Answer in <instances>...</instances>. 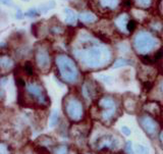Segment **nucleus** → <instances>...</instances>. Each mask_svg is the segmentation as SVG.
<instances>
[{
  "label": "nucleus",
  "mask_w": 163,
  "mask_h": 154,
  "mask_svg": "<svg viewBox=\"0 0 163 154\" xmlns=\"http://www.w3.org/2000/svg\"><path fill=\"white\" fill-rule=\"evenodd\" d=\"M0 154H9L8 148H7L4 144H2L0 146Z\"/></svg>",
  "instance_id": "a211bd4d"
},
{
  "label": "nucleus",
  "mask_w": 163,
  "mask_h": 154,
  "mask_svg": "<svg viewBox=\"0 0 163 154\" xmlns=\"http://www.w3.org/2000/svg\"><path fill=\"white\" fill-rule=\"evenodd\" d=\"M37 61L38 64L41 68H48L49 63V56L45 51H40L37 56Z\"/></svg>",
  "instance_id": "1a4fd4ad"
},
{
  "label": "nucleus",
  "mask_w": 163,
  "mask_h": 154,
  "mask_svg": "<svg viewBox=\"0 0 163 154\" xmlns=\"http://www.w3.org/2000/svg\"><path fill=\"white\" fill-rule=\"evenodd\" d=\"M160 140H161V143H162V145H163V132L160 134Z\"/></svg>",
  "instance_id": "393cba45"
},
{
  "label": "nucleus",
  "mask_w": 163,
  "mask_h": 154,
  "mask_svg": "<svg viewBox=\"0 0 163 154\" xmlns=\"http://www.w3.org/2000/svg\"><path fill=\"white\" fill-rule=\"evenodd\" d=\"M118 146V140L116 137L113 136H107V137H102L97 141L98 148H111L115 149Z\"/></svg>",
  "instance_id": "423d86ee"
},
{
  "label": "nucleus",
  "mask_w": 163,
  "mask_h": 154,
  "mask_svg": "<svg viewBox=\"0 0 163 154\" xmlns=\"http://www.w3.org/2000/svg\"><path fill=\"white\" fill-rule=\"evenodd\" d=\"M162 56H163V51H162V50H159V51L155 54V57H154V59H155V60H158V59H160Z\"/></svg>",
  "instance_id": "412c9836"
},
{
  "label": "nucleus",
  "mask_w": 163,
  "mask_h": 154,
  "mask_svg": "<svg viewBox=\"0 0 163 154\" xmlns=\"http://www.w3.org/2000/svg\"><path fill=\"white\" fill-rule=\"evenodd\" d=\"M128 63V61L126 60V59H118V60H116L114 62V68H120V66H126Z\"/></svg>",
  "instance_id": "4468645a"
},
{
  "label": "nucleus",
  "mask_w": 163,
  "mask_h": 154,
  "mask_svg": "<svg viewBox=\"0 0 163 154\" xmlns=\"http://www.w3.org/2000/svg\"><path fill=\"white\" fill-rule=\"evenodd\" d=\"M99 105L104 109L103 112V119L104 121H109L113 117L115 114V102L112 98L110 97H103L100 101H99Z\"/></svg>",
  "instance_id": "7ed1b4c3"
},
{
  "label": "nucleus",
  "mask_w": 163,
  "mask_h": 154,
  "mask_svg": "<svg viewBox=\"0 0 163 154\" xmlns=\"http://www.w3.org/2000/svg\"><path fill=\"white\" fill-rule=\"evenodd\" d=\"M28 92L32 96H34L35 98L38 99L40 103H45L47 100L46 95H45L43 88L37 84H30L28 86Z\"/></svg>",
  "instance_id": "0eeeda50"
},
{
  "label": "nucleus",
  "mask_w": 163,
  "mask_h": 154,
  "mask_svg": "<svg viewBox=\"0 0 163 154\" xmlns=\"http://www.w3.org/2000/svg\"><path fill=\"white\" fill-rule=\"evenodd\" d=\"M26 15H28V17H38V15H39V13H38L35 9H31L30 11L27 12Z\"/></svg>",
  "instance_id": "6ab92c4d"
},
{
  "label": "nucleus",
  "mask_w": 163,
  "mask_h": 154,
  "mask_svg": "<svg viewBox=\"0 0 163 154\" xmlns=\"http://www.w3.org/2000/svg\"><path fill=\"white\" fill-rule=\"evenodd\" d=\"M132 4H133V1H132V0H126V1H124V6L130 7Z\"/></svg>",
  "instance_id": "b1692460"
},
{
  "label": "nucleus",
  "mask_w": 163,
  "mask_h": 154,
  "mask_svg": "<svg viewBox=\"0 0 163 154\" xmlns=\"http://www.w3.org/2000/svg\"><path fill=\"white\" fill-rule=\"evenodd\" d=\"M57 121H58V114L57 112H54L53 114L51 115V123H50V127H54L56 124H57Z\"/></svg>",
  "instance_id": "2eb2a0df"
},
{
  "label": "nucleus",
  "mask_w": 163,
  "mask_h": 154,
  "mask_svg": "<svg viewBox=\"0 0 163 154\" xmlns=\"http://www.w3.org/2000/svg\"><path fill=\"white\" fill-rule=\"evenodd\" d=\"M54 154H67V148L66 146H60L54 150Z\"/></svg>",
  "instance_id": "f8f14e48"
},
{
  "label": "nucleus",
  "mask_w": 163,
  "mask_h": 154,
  "mask_svg": "<svg viewBox=\"0 0 163 154\" xmlns=\"http://www.w3.org/2000/svg\"><path fill=\"white\" fill-rule=\"evenodd\" d=\"M126 153H128V154H134L133 149H132V144H130V143H128V144H126Z\"/></svg>",
  "instance_id": "aec40b11"
},
{
  "label": "nucleus",
  "mask_w": 163,
  "mask_h": 154,
  "mask_svg": "<svg viewBox=\"0 0 163 154\" xmlns=\"http://www.w3.org/2000/svg\"><path fill=\"white\" fill-rule=\"evenodd\" d=\"M141 60H142L145 64H151L152 62L155 61V59L150 58V56H142V57H141Z\"/></svg>",
  "instance_id": "dca6fc26"
},
{
  "label": "nucleus",
  "mask_w": 163,
  "mask_h": 154,
  "mask_svg": "<svg viewBox=\"0 0 163 154\" xmlns=\"http://www.w3.org/2000/svg\"><path fill=\"white\" fill-rule=\"evenodd\" d=\"M140 124L141 126H142V128L144 129L148 134L155 133L157 130V125L156 123H155V121L152 119L150 117H147V115L140 117Z\"/></svg>",
  "instance_id": "6e6552de"
},
{
  "label": "nucleus",
  "mask_w": 163,
  "mask_h": 154,
  "mask_svg": "<svg viewBox=\"0 0 163 154\" xmlns=\"http://www.w3.org/2000/svg\"><path fill=\"white\" fill-rule=\"evenodd\" d=\"M16 84H17V86H19V87L25 86V82H23L21 79H16Z\"/></svg>",
  "instance_id": "4be33fe9"
},
{
  "label": "nucleus",
  "mask_w": 163,
  "mask_h": 154,
  "mask_svg": "<svg viewBox=\"0 0 163 154\" xmlns=\"http://www.w3.org/2000/svg\"><path fill=\"white\" fill-rule=\"evenodd\" d=\"M102 59V52L98 48H92L84 56V60L87 64L91 66H97Z\"/></svg>",
  "instance_id": "39448f33"
},
{
  "label": "nucleus",
  "mask_w": 163,
  "mask_h": 154,
  "mask_svg": "<svg viewBox=\"0 0 163 154\" xmlns=\"http://www.w3.org/2000/svg\"><path fill=\"white\" fill-rule=\"evenodd\" d=\"M65 109H66V113H67L68 117L71 121H79L82 119V117H83V113H84L82 103L75 98H70L67 101Z\"/></svg>",
  "instance_id": "f03ea898"
},
{
  "label": "nucleus",
  "mask_w": 163,
  "mask_h": 154,
  "mask_svg": "<svg viewBox=\"0 0 163 154\" xmlns=\"http://www.w3.org/2000/svg\"><path fill=\"white\" fill-rule=\"evenodd\" d=\"M57 63H58L61 76L65 81L70 83L77 81L79 72H77V66H75V63L71 59L66 56H59L57 58Z\"/></svg>",
  "instance_id": "f257e3e1"
},
{
  "label": "nucleus",
  "mask_w": 163,
  "mask_h": 154,
  "mask_svg": "<svg viewBox=\"0 0 163 154\" xmlns=\"http://www.w3.org/2000/svg\"><path fill=\"white\" fill-rule=\"evenodd\" d=\"M161 91H162V94H163V84H162V86H161Z\"/></svg>",
  "instance_id": "a878e982"
},
{
  "label": "nucleus",
  "mask_w": 163,
  "mask_h": 154,
  "mask_svg": "<svg viewBox=\"0 0 163 154\" xmlns=\"http://www.w3.org/2000/svg\"><path fill=\"white\" fill-rule=\"evenodd\" d=\"M136 26H137L136 21H133V19H130V21H128V23H126V29H128V31H130V32H133L136 29Z\"/></svg>",
  "instance_id": "ddd939ff"
},
{
  "label": "nucleus",
  "mask_w": 163,
  "mask_h": 154,
  "mask_svg": "<svg viewBox=\"0 0 163 154\" xmlns=\"http://www.w3.org/2000/svg\"><path fill=\"white\" fill-rule=\"evenodd\" d=\"M121 130H122V132H124L126 135H130V130H128V128H126V127H122Z\"/></svg>",
  "instance_id": "5701e85b"
},
{
  "label": "nucleus",
  "mask_w": 163,
  "mask_h": 154,
  "mask_svg": "<svg viewBox=\"0 0 163 154\" xmlns=\"http://www.w3.org/2000/svg\"><path fill=\"white\" fill-rule=\"evenodd\" d=\"M11 64H12V61L10 60L8 57H2V58H1V66H2L3 68H10Z\"/></svg>",
  "instance_id": "9d476101"
},
{
  "label": "nucleus",
  "mask_w": 163,
  "mask_h": 154,
  "mask_svg": "<svg viewBox=\"0 0 163 154\" xmlns=\"http://www.w3.org/2000/svg\"><path fill=\"white\" fill-rule=\"evenodd\" d=\"M25 72H26L27 75L29 76H33L34 75V68H33V66L31 64V62H27L25 64Z\"/></svg>",
  "instance_id": "9b49d317"
},
{
  "label": "nucleus",
  "mask_w": 163,
  "mask_h": 154,
  "mask_svg": "<svg viewBox=\"0 0 163 154\" xmlns=\"http://www.w3.org/2000/svg\"><path fill=\"white\" fill-rule=\"evenodd\" d=\"M137 153L138 154H147L148 153V150H147L146 147L142 146V145H139V146H137Z\"/></svg>",
  "instance_id": "f3484780"
},
{
  "label": "nucleus",
  "mask_w": 163,
  "mask_h": 154,
  "mask_svg": "<svg viewBox=\"0 0 163 154\" xmlns=\"http://www.w3.org/2000/svg\"><path fill=\"white\" fill-rule=\"evenodd\" d=\"M155 42L150 36L145 35V34H141L136 38L135 41V47L137 51L139 52H147L152 49V47L154 46Z\"/></svg>",
  "instance_id": "20e7f679"
},
{
  "label": "nucleus",
  "mask_w": 163,
  "mask_h": 154,
  "mask_svg": "<svg viewBox=\"0 0 163 154\" xmlns=\"http://www.w3.org/2000/svg\"><path fill=\"white\" fill-rule=\"evenodd\" d=\"M26 1H29V0H26Z\"/></svg>",
  "instance_id": "bb28decb"
}]
</instances>
